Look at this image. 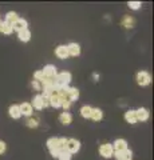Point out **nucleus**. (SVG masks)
Wrapping results in <instances>:
<instances>
[{
    "mask_svg": "<svg viewBox=\"0 0 154 160\" xmlns=\"http://www.w3.org/2000/svg\"><path fill=\"white\" fill-rule=\"evenodd\" d=\"M66 146H67V139L66 138H58V148L66 149Z\"/></svg>",
    "mask_w": 154,
    "mask_h": 160,
    "instance_id": "obj_27",
    "label": "nucleus"
},
{
    "mask_svg": "<svg viewBox=\"0 0 154 160\" xmlns=\"http://www.w3.org/2000/svg\"><path fill=\"white\" fill-rule=\"evenodd\" d=\"M8 113L12 119H20L22 118V113H20V109H19L18 104H12V106L8 108Z\"/></svg>",
    "mask_w": 154,
    "mask_h": 160,
    "instance_id": "obj_14",
    "label": "nucleus"
},
{
    "mask_svg": "<svg viewBox=\"0 0 154 160\" xmlns=\"http://www.w3.org/2000/svg\"><path fill=\"white\" fill-rule=\"evenodd\" d=\"M93 78H94V82H98V80H99V75L98 73H93Z\"/></svg>",
    "mask_w": 154,
    "mask_h": 160,
    "instance_id": "obj_34",
    "label": "nucleus"
},
{
    "mask_svg": "<svg viewBox=\"0 0 154 160\" xmlns=\"http://www.w3.org/2000/svg\"><path fill=\"white\" fill-rule=\"evenodd\" d=\"M19 109H20V113L23 116H27V118H31V115L34 112L31 103H22L20 106H19Z\"/></svg>",
    "mask_w": 154,
    "mask_h": 160,
    "instance_id": "obj_9",
    "label": "nucleus"
},
{
    "mask_svg": "<svg viewBox=\"0 0 154 160\" xmlns=\"http://www.w3.org/2000/svg\"><path fill=\"white\" fill-rule=\"evenodd\" d=\"M121 160H133V152L130 149H125V151H122V159Z\"/></svg>",
    "mask_w": 154,
    "mask_h": 160,
    "instance_id": "obj_26",
    "label": "nucleus"
},
{
    "mask_svg": "<svg viewBox=\"0 0 154 160\" xmlns=\"http://www.w3.org/2000/svg\"><path fill=\"white\" fill-rule=\"evenodd\" d=\"M91 111H93V107L90 106H83L81 108V115H82V118L84 119H90L91 116Z\"/></svg>",
    "mask_w": 154,
    "mask_h": 160,
    "instance_id": "obj_22",
    "label": "nucleus"
},
{
    "mask_svg": "<svg viewBox=\"0 0 154 160\" xmlns=\"http://www.w3.org/2000/svg\"><path fill=\"white\" fill-rule=\"evenodd\" d=\"M141 2H129V7H130V9H134V11H137V9L141 8Z\"/></svg>",
    "mask_w": 154,
    "mask_h": 160,
    "instance_id": "obj_28",
    "label": "nucleus"
},
{
    "mask_svg": "<svg viewBox=\"0 0 154 160\" xmlns=\"http://www.w3.org/2000/svg\"><path fill=\"white\" fill-rule=\"evenodd\" d=\"M42 72L44 75V78H47V79H55V76L58 75L56 67L54 66V64H47V66H44Z\"/></svg>",
    "mask_w": 154,
    "mask_h": 160,
    "instance_id": "obj_4",
    "label": "nucleus"
},
{
    "mask_svg": "<svg viewBox=\"0 0 154 160\" xmlns=\"http://www.w3.org/2000/svg\"><path fill=\"white\" fill-rule=\"evenodd\" d=\"M18 39L23 43L29 42V39H31V32H29V29L27 28V29H23V31L18 32Z\"/></svg>",
    "mask_w": 154,
    "mask_h": 160,
    "instance_id": "obj_17",
    "label": "nucleus"
},
{
    "mask_svg": "<svg viewBox=\"0 0 154 160\" xmlns=\"http://www.w3.org/2000/svg\"><path fill=\"white\" fill-rule=\"evenodd\" d=\"M67 51H68V56L77 58L81 55V46L78 43H70L67 46Z\"/></svg>",
    "mask_w": 154,
    "mask_h": 160,
    "instance_id": "obj_8",
    "label": "nucleus"
},
{
    "mask_svg": "<svg viewBox=\"0 0 154 160\" xmlns=\"http://www.w3.org/2000/svg\"><path fill=\"white\" fill-rule=\"evenodd\" d=\"M135 80H137L138 86L146 87V86H149V84L151 83V76H150V73L146 72V71H140L137 73Z\"/></svg>",
    "mask_w": 154,
    "mask_h": 160,
    "instance_id": "obj_1",
    "label": "nucleus"
},
{
    "mask_svg": "<svg viewBox=\"0 0 154 160\" xmlns=\"http://www.w3.org/2000/svg\"><path fill=\"white\" fill-rule=\"evenodd\" d=\"M113 153H114V149H113V146L110 143H103L101 144L99 147V155L105 159H110L113 158Z\"/></svg>",
    "mask_w": 154,
    "mask_h": 160,
    "instance_id": "obj_2",
    "label": "nucleus"
},
{
    "mask_svg": "<svg viewBox=\"0 0 154 160\" xmlns=\"http://www.w3.org/2000/svg\"><path fill=\"white\" fill-rule=\"evenodd\" d=\"M26 124H27V127H29V128H36L39 126V120L36 118H29Z\"/></svg>",
    "mask_w": 154,
    "mask_h": 160,
    "instance_id": "obj_25",
    "label": "nucleus"
},
{
    "mask_svg": "<svg viewBox=\"0 0 154 160\" xmlns=\"http://www.w3.org/2000/svg\"><path fill=\"white\" fill-rule=\"evenodd\" d=\"M135 116H137V122H146L149 116H150V112H149L147 108L141 107V108L135 109Z\"/></svg>",
    "mask_w": 154,
    "mask_h": 160,
    "instance_id": "obj_5",
    "label": "nucleus"
},
{
    "mask_svg": "<svg viewBox=\"0 0 154 160\" xmlns=\"http://www.w3.org/2000/svg\"><path fill=\"white\" fill-rule=\"evenodd\" d=\"M121 24H122V27H125L126 29H130V28L134 27V24H135V20H134L131 16H125V18L122 19Z\"/></svg>",
    "mask_w": 154,
    "mask_h": 160,
    "instance_id": "obj_19",
    "label": "nucleus"
},
{
    "mask_svg": "<svg viewBox=\"0 0 154 160\" xmlns=\"http://www.w3.org/2000/svg\"><path fill=\"white\" fill-rule=\"evenodd\" d=\"M78 98H79V89L75 88V87H68L67 99L72 103V102H75V100H78Z\"/></svg>",
    "mask_w": 154,
    "mask_h": 160,
    "instance_id": "obj_15",
    "label": "nucleus"
},
{
    "mask_svg": "<svg viewBox=\"0 0 154 160\" xmlns=\"http://www.w3.org/2000/svg\"><path fill=\"white\" fill-rule=\"evenodd\" d=\"M125 120L129 124H135L137 123V116H135V109H129L125 112Z\"/></svg>",
    "mask_w": 154,
    "mask_h": 160,
    "instance_id": "obj_16",
    "label": "nucleus"
},
{
    "mask_svg": "<svg viewBox=\"0 0 154 160\" xmlns=\"http://www.w3.org/2000/svg\"><path fill=\"white\" fill-rule=\"evenodd\" d=\"M55 56L61 60H64L68 58V51H67V46H58L55 49Z\"/></svg>",
    "mask_w": 154,
    "mask_h": 160,
    "instance_id": "obj_11",
    "label": "nucleus"
},
{
    "mask_svg": "<svg viewBox=\"0 0 154 160\" xmlns=\"http://www.w3.org/2000/svg\"><path fill=\"white\" fill-rule=\"evenodd\" d=\"M27 27H28L27 20L22 19V18H19L16 22L12 23V29L13 31H16V32H20V31H23V29H27Z\"/></svg>",
    "mask_w": 154,
    "mask_h": 160,
    "instance_id": "obj_6",
    "label": "nucleus"
},
{
    "mask_svg": "<svg viewBox=\"0 0 154 160\" xmlns=\"http://www.w3.org/2000/svg\"><path fill=\"white\" fill-rule=\"evenodd\" d=\"M102 118H103V111L102 109L101 108H93L90 119H93L94 122H101Z\"/></svg>",
    "mask_w": 154,
    "mask_h": 160,
    "instance_id": "obj_18",
    "label": "nucleus"
},
{
    "mask_svg": "<svg viewBox=\"0 0 154 160\" xmlns=\"http://www.w3.org/2000/svg\"><path fill=\"white\" fill-rule=\"evenodd\" d=\"M0 32L4 33V35H11L13 32L12 24L6 23V22H2V26H0Z\"/></svg>",
    "mask_w": 154,
    "mask_h": 160,
    "instance_id": "obj_20",
    "label": "nucleus"
},
{
    "mask_svg": "<svg viewBox=\"0 0 154 160\" xmlns=\"http://www.w3.org/2000/svg\"><path fill=\"white\" fill-rule=\"evenodd\" d=\"M62 107H63V108L67 111V109L71 107V102H70V100H68V99H64L63 102H62Z\"/></svg>",
    "mask_w": 154,
    "mask_h": 160,
    "instance_id": "obj_32",
    "label": "nucleus"
},
{
    "mask_svg": "<svg viewBox=\"0 0 154 160\" xmlns=\"http://www.w3.org/2000/svg\"><path fill=\"white\" fill-rule=\"evenodd\" d=\"M43 79H44V75L42 72V69L40 71H36L35 73H34V80H36V82H42Z\"/></svg>",
    "mask_w": 154,
    "mask_h": 160,
    "instance_id": "obj_29",
    "label": "nucleus"
},
{
    "mask_svg": "<svg viewBox=\"0 0 154 160\" xmlns=\"http://www.w3.org/2000/svg\"><path fill=\"white\" fill-rule=\"evenodd\" d=\"M7 149V144L3 142V140H0V155H3L4 152H6Z\"/></svg>",
    "mask_w": 154,
    "mask_h": 160,
    "instance_id": "obj_33",
    "label": "nucleus"
},
{
    "mask_svg": "<svg viewBox=\"0 0 154 160\" xmlns=\"http://www.w3.org/2000/svg\"><path fill=\"white\" fill-rule=\"evenodd\" d=\"M66 149L71 155L72 153H77L79 149H81V142L77 139H67V146H66Z\"/></svg>",
    "mask_w": 154,
    "mask_h": 160,
    "instance_id": "obj_3",
    "label": "nucleus"
},
{
    "mask_svg": "<svg viewBox=\"0 0 154 160\" xmlns=\"http://www.w3.org/2000/svg\"><path fill=\"white\" fill-rule=\"evenodd\" d=\"M31 86H32V88L35 89V91H42V84H40V82H36V80H32Z\"/></svg>",
    "mask_w": 154,
    "mask_h": 160,
    "instance_id": "obj_30",
    "label": "nucleus"
},
{
    "mask_svg": "<svg viewBox=\"0 0 154 160\" xmlns=\"http://www.w3.org/2000/svg\"><path fill=\"white\" fill-rule=\"evenodd\" d=\"M31 106H32V108L38 109V111H42V109L44 108L42 95H35V96L32 98V103H31Z\"/></svg>",
    "mask_w": 154,
    "mask_h": 160,
    "instance_id": "obj_12",
    "label": "nucleus"
},
{
    "mask_svg": "<svg viewBox=\"0 0 154 160\" xmlns=\"http://www.w3.org/2000/svg\"><path fill=\"white\" fill-rule=\"evenodd\" d=\"M18 19H19V16H18V13H16V12H13V11H9V12H7V15H6V18H4V20H3V22L9 23V24H12V23H15V22H16Z\"/></svg>",
    "mask_w": 154,
    "mask_h": 160,
    "instance_id": "obj_21",
    "label": "nucleus"
},
{
    "mask_svg": "<svg viewBox=\"0 0 154 160\" xmlns=\"http://www.w3.org/2000/svg\"><path fill=\"white\" fill-rule=\"evenodd\" d=\"M62 102H63V99L59 96L58 93H54V95H51V96L48 98V104L52 108H61L62 107Z\"/></svg>",
    "mask_w": 154,
    "mask_h": 160,
    "instance_id": "obj_7",
    "label": "nucleus"
},
{
    "mask_svg": "<svg viewBox=\"0 0 154 160\" xmlns=\"http://www.w3.org/2000/svg\"><path fill=\"white\" fill-rule=\"evenodd\" d=\"M71 158H72V155L68 152L67 149H62L61 153H59L58 160H71Z\"/></svg>",
    "mask_w": 154,
    "mask_h": 160,
    "instance_id": "obj_23",
    "label": "nucleus"
},
{
    "mask_svg": "<svg viewBox=\"0 0 154 160\" xmlns=\"http://www.w3.org/2000/svg\"><path fill=\"white\" fill-rule=\"evenodd\" d=\"M47 147L48 149H54V148H58V138H50L47 140Z\"/></svg>",
    "mask_w": 154,
    "mask_h": 160,
    "instance_id": "obj_24",
    "label": "nucleus"
},
{
    "mask_svg": "<svg viewBox=\"0 0 154 160\" xmlns=\"http://www.w3.org/2000/svg\"><path fill=\"white\" fill-rule=\"evenodd\" d=\"M59 122H61L63 126H70L71 122H72V115L70 112H67V111L62 112L61 115H59Z\"/></svg>",
    "mask_w": 154,
    "mask_h": 160,
    "instance_id": "obj_13",
    "label": "nucleus"
},
{
    "mask_svg": "<svg viewBox=\"0 0 154 160\" xmlns=\"http://www.w3.org/2000/svg\"><path fill=\"white\" fill-rule=\"evenodd\" d=\"M111 146L114 151H125V149H127V142L125 139H117Z\"/></svg>",
    "mask_w": 154,
    "mask_h": 160,
    "instance_id": "obj_10",
    "label": "nucleus"
},
{
    "mask_svg": "<svg viewBox=\"0 0 154 160\" xmlns=\"http://www.w3.org/2000/svg\"><path fill=\"white\" fill-rule=\"evenodd\" d=\"M61 151H62L61 148H54V149H50V153H51V156H52V158L58 159V158H59V153H61Z\"/></svg>",
    "mask_w": 154,
    "mask_h": 160,
    "instance_id": "obj_31",
    "label": "nucleus"
}]
</instances>
